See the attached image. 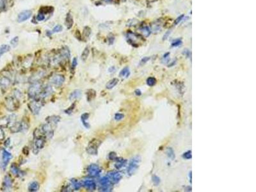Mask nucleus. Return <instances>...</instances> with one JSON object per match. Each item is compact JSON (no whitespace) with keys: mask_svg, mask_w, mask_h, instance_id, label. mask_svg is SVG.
Segmentation results:
<instances>
[{"mask_svg":"<svg viewBox=\"0 0 256 192\" xmlns=\"http://www.w3.org/2000/svg\"><path fill=\"white\" fill-rule=\"evenodd\" d=\"M43 87L40 82L37 81L33 83V85L28 88V96L32 99H35L39 97L42 91H43Z\"/></svg>","mask_w":256,"mask_h":192,"instance_id":"f257e3e1","label":"nucleus"},{"mask_svg":"<svg viewBox=\"0 0 256 192\" xmlns=\"http://www.w3.org/2000/svg\"><path fill=\"white\" fill-rule=\"evenodd\" d=\"M140 161H141V158L138 156L134 157L130 161V163L129 164V166L128 167V170H127L128 174L129 176H133L136 172V171L138 170Z\"/></svg>","mask_w":256,"mask_h":192,"instance_id":"f03ea898","label":"nucleus"},{"mask_svg":"<svg viewBox=\"0 0 256 192\" xmlns=\"http://www.w3.org/2000/svg\"><path fill=\"white\" fill-rule=\"evenodd\" d=\"M6 108L10 111L16 110L19 107V101L15 97H9L5 99Z\"/></svg>","mask_w":256,"mask_h":192,"instance_id":"7ed1b4c3","label":"nucleus"},{"mask_svg":"<svg viewBox=\"0 0 256 192\" xmlns=\"http://www.w3.org/2000/svg\"><path fill=\"white\" fill-rule=\"evenodd\" d=\"M101 187L100 191H111L112 190V183L110 178L107 176L103 177L99 181Z\"/></svg>","mask_w":256,"mask_h":192,"instance_id":"20e7f679","label":"nucleus"},{"mask_svg":"<svg viewBox=\"0 0 256 192\" xmlns=\"http://www.w3.org/2000/svg\"><path fill=\"white\" fill-rule=\"evenodd\" d=\"M99 143L97 142V140L93 139L90 143H89L88 147H87V152L91 155H97L98 147L99 146Z\"/></svg>","mask_w":256,"mask_h":192,"instance_id":"39448f33","label":"nucleus"},{"mask_svg":"<svg viewBox=\"0 0 256 192\" xmlns=\"http://www.w3.org/2000/svg\"><path fill=\"white\" fill-rule=\"evenodd\" d=\"M87 172L88 175L93 177H96L99 176L101 173V168L96 164H91L87 167Z\"/></svg>","mask_w":256,"mask_h":192,"instance_id":"423d86ee","label":"nucleus"},{"mask_svg":"<svg viewBox=\"0 0 256 192\" xmlns=\"http://www.w3.org/2000/svg\"><path fill=\"white\" fill-rule=\"evenodd\" d=\"M28 107L33 114H34V115H37L41 109V105L39 103V99H35L34 101L31 102V103L28 105Z\"/></svg>","mask_w":256,"mask_h":192,"instance_id":"0eeeda50","label":"nucleus"},{"mask_svg":"<svg viewBox=\"0 0 256 192\" xmlns=\"http://www.w3.org/2000/svg\"><path fill=\"white\" fill-rule=\"evenodd\" d=\"M32 15V11L29 10H24L20 12L17 16V22H22L27 21Z\"/></svg>","mask_w":256,"mask_h":192,"instance_id":"6e6552de","label":"nucleus"},{"mask_svg":"<svg viewBox=\"0 0 256 192\" xmlns=\"http://www.w3.org/2000/svg\"><path fill=\"white\" fill-rule=\"evenodd\" d=\"M65 77L63 75L55 74L51 77V82L53 85H54L56 87H60L63 85V83L65 82Z\"/></svg>","mask_w":256,"mask_h":192,"instance_id":"1a4fd4ad","label":"nucleus"},{"mask_svg":"<svg viewBox=\"0 0 256 192\" xmlns=\"http://www.w3.org/2000/svg\"><path fill=\"white\" fill-rule=\"evenodd\" d=\"M82 186L85 188L87 189V190L88 191H95L96 190V183L95 182L94 180L92 179H87L85 181H83L81 183Z\"/></svg>","mask_w":256,"mask_h":192,"instance_id":"9d476101","label":"nucleus"},{"mask_svg":"<svg viewBox=\"0 0 256 192\" xmlns=\"http://www.w3.org/2000/svg\"><path fill=\"white\" fill-rule=\"evenodd\" d=\"M108 177L110 178L112 184H115L121 181L122 175L121 173L118 172H110L108 173Z\"/></svg>","mask_w":256,"mask_h":192,"instance_id":"9b49d317","label":"nucleus"},{"mask_svg":"<svg viewBox=\"0 0 256 192\" xmlns=\"http://www.w3.org/2000/svg\"><path fill=\"white\" fill-rule=\"evenodd\" d=\"M12 156L9 152L6 151V150H3L2 153V166L3 169L7 166L9 161L12 159Z\"/></svg>","mask_w":256,"mask_h":192,"instance_id":"f8f14e48","label":"nucleus"},{"mask_svg":"<svg viewBox=\"0 0 256 192\" xmlns=\"http://www.w3.org/2000/svg\"><path fill=\"white\" fill-rule=\"evenodd\" d=\"M34 145L35 147V149H37L39 151V150L43 149L45 146V139L44 137H36L35 139Z\"/></svg>","mask_w":256,"mask_h":192,"instance_id":"ddd939ff","label":"nucleus"},{"mask_svg":"<svg viewBox=\"0 0 256 192\" xmlns=\"http://www.w3.org/2000/svg\"><path fill=\"white\" fill-rule=\"evenodd\" d=\"M65 26H66V27L68 29H69L72 28L73 25H74L73 17L72 14H71L70 12L67 13L66 14V16H65Z\"/></svg>","mask_w":256,"mask_h":192,"instance_id":"4468645a","label":"nucleus"},{"mask_svg":"<svg viewBox=\"0 0 256 192\" xmlns=\"http://www.w3.org/2000/svg\"><path fill=\"white\" fill-rule=\"evenodd\" d=\"M12 186V181L9 176H6L4 177L3 182V187L5 190H9Z\"/></svg>","mask_w":256,"mask_h":192,"instance_id":"2eb2a0df","label":"nucleus"},{"mask_svg":"<svg viewBox=\"0 0 256 192\" xmlns=\"http://www.w3.org/2000/svg\"><path fill=\"white\" fill-rule=\"evenodd\" d=\"M11 84L10 80L7 77L3 76L0 78V87L3 89L8 88Z\"/></svg>","mask_w":256,"mask_h":192,"instance_id":"dca6fc26","label":"nucleus"},{"mask_svg":"<svg viewBox=\"0 0 256 192\" xmlns=\"http://www.w3.org/2000/svg\"><path fill=\"white\" fill-rule=\"evenodd\" d=\"M52 92H53V89L51 87L47 86L46 87H43V91H42L39 97H40V98H44L46 97H47V96L50 95L52 94Z\"/></svg>","mask_w":256,"mask_h":192,"instance_id":"f3484780","label":"nucleus"},{"mask_svg":"<svg viewBox=\"0 0 256 192\" xmlns=\"http://www.w3.org/2000/svg\"><path fill=\"white\" fill-rule=\"evenodd\" d=\"M89 116H90V115H89V113H83V114H82L81 115V122H82V124H83V126H84L85 128H87V129H89L90 128V124H89L88 122H87V121H88V118H89Z\"/></svg>","mask_w":256,"mask_h":192,"instance_id":"a211bd4d","label":"nucleus"},{"mask_svg":"<svg viewBox=\"0 0 256 192\" xmlns=\"http://www.w3.org/2000/svg\"><path fill=\"white\" fill-rule=\"evenodd\" d=\"M82 92L80 90H75L72 93H71L69 95V100L70 101H74L78 98H80L81 97Z\"/></svg>","mask_w":256,"mask_h":192,"instance_id":"6ab92c4d","label":"nucleus"},{"mask_svg":"<svg viewBox=\"0 0 256 192\" xmlns=\"http://www.w3.org/2000/svg\"><path fill=\"white\" fill-rule=\"evenodd\" d=\"M40 188L39 183L37 181H33L29 183L28 186V191L31 192H35L39 191Z\"/></svg>","mask_w":256,"mask_h":192,"instance_id":"aec40b11","label":"nucleus"},{"mask_svg":"<svg viewBox=\"0 0 256 192\" xmlns=\"http://www.w3.org/2000/svg\"><path fill=\"white\" fill-rule=\"evenodd\" d=\"M10 170L12 172V173L14 174L15 176H17V177H21L22 176H23V173L22 171H21L19 168L17 167L15 164H12L11 165L10 167Z\"/></svg>","mask_w":256,"mask_h":192,"instance_id":"412c9836","label":"nucleus"},{"mask_svg":"<svg viewBox=\"0 0 256 192\" xmlns=\"http://www.w3.org/2000/svg\"><path fill=\"white\" fill-rule=\"evenodd\" d=\"M116 163L115 164V167L117 169H121V168L124 166L127 163V160L124 159L123 158H116Z\"/></svg>","mask_w":256,"mask_h":192,"instance_id":"4be33fe9","label":"nucleus"},{"mask_svg":"<svg viewBox=\"0 0 256 192\" xmlns=\"http://www.w3.org/2000/svg\"><path fill=\"white\" fill-rule=\"evenodd\" d=\"M118 83V78H113L106 83V88L107 89H109V90L112 89L113 88H114L117 85Z\"/></svg>","mask_w":256,"mask_h":192,"instance_id":"5701e85b","label":"nucleus"},{"mask_svg":"<svg viewBox=\"0 0 256 192\" xmlns=\"http://www.w3.org/2000/svg\"><path fill=\"white\" fill-rule=\"evenodd\" d=\"M89 54H90V48H89L88 46H87L84 49V50L83 51L81 55V60L83 62H86L89 56Z\"/></svg>","mask_w":256,"mask_h":192,"instance_id":"b1692460","label":"nucleus"},{"mask_svg":"<svg viewBox=\"0 0 256 192\" xmlns=\"http://www.w3.org/2000/svg\"><path fill=\"white\" fill-rule=\"evenodd\" d=\"M61 56L64 59H69L70 58V53L69 48L65 46L62 48L61 50Z\"/></svg>","mask_w":256,"mask_h":192,"instance_id":"393cba45","label":"nucleus"},{"mask_svg":"<svg viewBox=\"0 0 256 192\" xmlns=\"http://www.w3.org/2000/svg\"><path fill=\"white\" fill-rule=\"evenodd\" d=\"M60 121V117H58V116H56V115L55 116H51V117H48L47 118V122L50 123L53 125H55V124L56 125Z\"/></svg>","mask_w":256,"mask_h":192,"instance_id":"a878e982","label":"nucleus"},{"mask_svg":"<svg viewBox=\"0 0 256 192\" xmlns=\"http://www.w3.org/2000/svg\"><path fill=\"white\" fill-rule=\"evenodd\" d=\"M11 50V47L8 44H3L0 46V57L4 54L9 52Z\"/></svg>","mask_w":256,"mask_h":192,"instance_id":"bb28decb","label":"nucleus"},{"mask_svg":"<svg viewBox=\"0 0 256 192\" xmlns=\"http://www.w3.org/2000/svg\"><path fill=\"white\" fill-rule=\"evenodd\" d=\"M70 183L75 190H78L82 186L81 183H80L78 180H76V179H71Z\"/></svg>","mask_w":256,"mask_h":192,"instance_id":"cd10ccee","label":"nucleus"},{"mask_svg":"<svg viewBox=\"0 0 256 192\" xmlns=\"http://www.w3.org/2000/svg\"><path fill=\"white\" fill-rule=\"evenodd\" d=\"M92 33V29L89 26H86L83 29V37L84 39H87L90 37V36Z\"/></svg>","mask_w":256,"mask_h":192,"instance_id":"c85d7f7f","label":"nucleus"},{"mask_svg":"<svg viewBox=\"0 0 256 192\" xmlns=\"http://www.w3.org/2000/svg\"><path fill=\"white\" fill-rule=\"evenodd\" d=\"M96 96V92L92 89L89 90L87 93V97L88 101H92L93 99L95 98Z\"/></svg>","mask_w":256,"mask_h":192,"instance_id":"c756f323","label":"nucleus"},{"mask_svg":"<svg viewBox=\"0 0 256 192\" xmlns=\"http://www.w3.org/2000/svg\"><path fill=\"white\" fill-rule=\"evenodd\" d=\"M130 74V71H129V69L126 67H124L121 72L120 73H119V76L120 77H128V76Z\"/></svg>","mask_w":256,"mask_h":192,"instance_id":"7c9ffc66","label":"nucleus"},{"mask_svg":"<svg viewBox=\"0 0 256 192\" xmlns=\"http://www.w3.org/2000/svg\"><path fill=\"white\" fill-rule=\"evenodd\" d=\"M157 81L156 80L155 77H150L147 78V85H148L149 87H153L156 85Z\"/></svg>","mask_w":256,"mask_h":192,"instance_id":"2f4dec72","label":"nucleus"},{"mask_svg":"<svg viewBox=\"0 0 256 192\" xmlns=\"http://www.w3.org/2000/svg\"><path fill=\"white\" fill-rule=\"evenodd\" d=\"M166 154H167L168 156L172 159H174L175 158L174 151H173V149H172V148H168L167 149V150H166Z\"/></svg>","mask_w":256,"mask_h":192,"instance_id":"473e14b6","label":"nucleus"},{"mask_svg":"<svg viewBox=\"0 0 256 192\" xmlns=\"http://www.w3.org/2000/svg\"><path fill=\"white\" fill-rule=\"evenodd\" d=\"M43 76V75L42 74V73H38L37 74H36L34 75L33 76H32V77H31V80L33 81V83H35V82L39 81V80L41 78V77H42Z\"/></svg>","mask_w":256,"mask_h":192,"instance_id":"72a5a7b5","label":"nucleus"},{"mask_svg":"<svg viewBox=\"0 0 256 192\" xmlns=\"http://www.w3.org/2000/svg\"><path fill=\"white\" fill-rule=\"evenodd\" d=\"M62 30H63L62 26L58 25L55 26L54 28H53L52 32L53 33H59V32H61Z\"/></svg>","mask_w":256,"mask_h":192,"instance_id":"f704fd0d","label":"nucleus"},{"mask_svg":"<svg viewBox=\"0 0 256 192\" xmlns=\"http://www.w3.org/2000/svg\"><path fill=\"white\" fill-rule=\"evenodd\" d=\"M183 158L186 159H192V151H188L186 153H184L183 154Z\"/></svg>","mask_w":256,"mask_h":192,"instance_id":"c9c22d12","label":"nucleus"},{"mask_svg":"<svg viewBox=\"0 0 256 192\" xmlns=\"http://www.w3.org/2000/svg\"><path fill=\"white\" fill-rule=\"evenodd\" d=\"M19 43V37L16 36V37H14L12 39L10 40V44L12 46H13L14 47H16Z\"/></svg>","mask_w":256,"mask_h":192,"instance_id":"e433bc0d","label":"nucleus"},{"mask_svg":"<svg viewBox=\"0 0 256 192\" xmlns=\"http://www.w3.org/2000/svg\"><path fill=\"white\" fill-rule=\"evenodd\" d=\"M152 182L156 186H158L160 183V178L156 175H154L152 176Z\"/></svg>","mask_w":256,"mask_h":192,"instance_id":"4c0bfd02","label":"nucleus"},{"mask_svg":"<svg viewBox=\"0 0 256 192\" xmlns=\"http://www.w3.org/2000/svg\"><path fill=\"white\" fill-rule=\"evenodd\" d=\"M124 117V114L120 113H116L115 115V117L114 118H115V119L116 120V121H121V120H122Z\"/></svg>","mask_w":256,"mask_h":192,"instance_id":"58836bf2","label":"nucleus"},{"mask_svg":"<svg viewBox=\"0 0 256 192\" xmlns=\"http://www.w3.org/2000/svg\"><path fill=\"white\" fill-rule=\"evenodd\" d=\"M45 19V14L43 13H41L40 12L37 16V19L39 21H43Z\"/></svg>","mask_w":256,"mask_h":192,"instance_id":"ea45409f","label":"nucleus"},{"mask_svg":"<svg viewBox=\"0 0 256 192\" xmlns=\"http://www.w3.org/2000/svg\"><path fill=\"white\" fill-rule=\"evenodd\" d=\"M108 157H109V159L111 160H115L117 158V155L115 153H110L109 154Z\"/></svg>","mask_w":256,"mask_h":192,"instance_id":"a19ab883","label":"nucleus"},{"mask_svg":"<svg viewBox=\"0 0 256 192\" xmlns=\"http://www.w3.org/2000/svg\"><path fill=\"white\" fill-rule=\"evenodd\" d=\"M5 139V133L2 128L0 127V142L3 140Z\"/></svg>","mask_w":256,"mask_h":192,"instance_id":"79ce46f5","label":"nucleus"},{"mask_svg":"<svg viewBox=\"0 0 256 192\" xmlns=\"http://www.w3.org/2000/svg\"><path fill=\"white\" fill-rule=\"evenodd\" d=\"M181 43H182L181 40H176V41H174V42L173 43H172V47H177V46H179V45H181Z\"/></svg>","mask_w":256,"mask_h":192,"instance_id":"37998d69","label":"nucleus"},{"mask_svg":"<svg viewBox=\"0 0 256 192\" xmlns=\"http://www.w3.org/2000/svg\"><path fill=\"white\" fill-rule=\"evenodd\" d=\"M77 64H78V62H77V58H74L73 59V62H72V69L73 70H74L75 69L76 67L77 66Z\"/></svg>","mask_w":256,"mask_h":192,"instance_id":"c03bdc74","label":"nucleus"},{"mask_svg":"<svg viewBox=\"0 0 256 192\" xmlns=\"http://www.w3.org/2000/svg\"><path fill=\"white\" fill-rule=\"evenodd\" d=\"M73 107H74V105H73V106H70V107H69V109H67V110H65V112H66V113H67V114H70L71 113L73 112V109H74V108Z\"/></svg>","mask_w":256,"mask_h":192,"instance_id":"a18cd8bd","label":"nucleus"},{"mask_svg":"<svg viewBox=\"0 0 256 192\" xmlns=\"http://www.w3.org/2000/svg\"><path fill=\"white\" fill-rule=\"evenodd\" d=\"M135 92V94H136V95H138V96H140V95H141V94H142V92L140 91V90H138V89L136 90Z\"/></svg>","mask_w":256,"mask_h":192,"instance_id":"49530a36","label":"nucleus"},{"mask_svg":"<svg viewBox=\"0 0 256 192\" xmlns=\"http://www.w3.org/2000/svg\"><path fill=\"white\" fill-rule=\"evenodd\" d=\"M4 5V0H0V9H2Z\"/></svg>","mask_w":256,"mask_h":192,"instance_id":"de8ad7c7","label":"nucleus"},{"mask_svg":"<svg viewBox=\"0 0 256 192\" xmlns=\"http://www.w3.org/2000/svg\"><path fill=\"white\" fill-rule=\"evenodd\" d=\"M148 60H149V58H147V57H145L144 59L142 60V63H145L146 62H147Z\"/></svg>","mask_w":256,"mask_h":192,"instance_id":"09e8293b","label":"nucleus"},{"mask_svg":"<svg viewBox=\"0 0 256 192\" xmlns=\"http://www.w3.org/2000/svg\"><path fill=\"white\" fill-rule=\"evenodd\" d=\"M183 15H182L181 16H180V17H179L177 19H176V24H177V23H178V22H179V21H181L180 20L183 19Z\"/></svg>","mask_w":256,"mask_h":192,"instance_id":"8fccbe9b","label":"nucleus"},{"mask_svg":"<svg viewBox=\"0 0 256 192\" xmlns=\"http://www.w3.org/2000/svg\"><path fill=\"white\" fill-rule=\"evenodd\" d=\"M189 176H190V182L192 183V172H190L189 173Z\"/></svg>","mask_w":256,"mask_h":192,"instance_id":"3c124183","label":"nucleus"}]
</instances>
